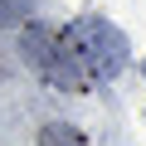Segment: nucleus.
I'll use <instances>...</instances> for the list:
<instances>
[{
	"instance_id": "7ed1b4c3",
	"label": "nucleus",
	"mask_w": 146,
	"mask_h": 146,
	"mask_svg": "<svg viewBox=\"0 0 146 146\" xmlns=\"http://www.w3.org/2000/svg\"><path fill=\"white\" fill-rule=\"evenodd\" d=\"M25 20V0H0V29H15Z\"/></svg>"
},
{
	"instance_id": "f257e3e1",
	"label": "nucleus",
	"mask_w": 146,
	"mask_h": 146,
	"mask_svg": "<svg viewBox=\"0 0 146 146\" xmlns=\"http://www.w3.org/2000/svg\"><path fill=\"white\" fill-rule=\"evenodd\" d=\"M58 49L63 58L83 73V83H112L122 63H127V39L122 29H112L107 20L98 15H83V20H73L63 34H58Z\"/></svg>"
},
{
	"instance_id": "20e7f679",
	"label": "nucleus",
	"mask_w": 146,
	"mask_h": 146,
	"mask_svg": "<svg viewBox=\"0 0 146 146\" xmlns=\"http://www.w3.org/2000/svg\"><path fill=\"white\" fill-rule=\"evenodd\" d=\"M39 146H68V136H63V131H54V127H44V136H39Z\"/></svg>"
},
{
	"instance_id": "f03ea898",
	"label": "nucleus",
	"mask_w": 146,
	"mask_h": 146,
	"mask_svg": "<svg viewBox=\"0 0 146 146\" xmlns=\"http://www.w3.org/2000/svg\"><path fill=\"white\" fill-rule=\"evenodd\" d=\"M20 44H25V58H29V63L44 73V83H54V88H68V93H83V73H78V68L63 58L58 39H54L44 25H25Z\"/></svg>"
},
{
	"instance_id": "39448f33",
	"label": "nucleus",
	"mask_w": 146,
	"mask_h": 146,
	"mask_svg": "<svg viewBox=\"0 0 146 146\" xmlns=\"http://www.w3.org/2000/svg\"><path fill=\"white\" fill-rule=\"evenodd\" d=\"M141 73H146V63H141Z\"/></svg>"
}]
</instances>
